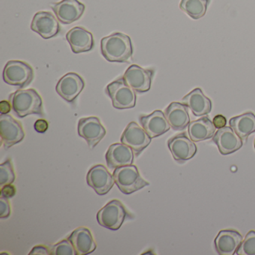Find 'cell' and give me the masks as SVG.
I'll use <instances>...</instances> for the list:
<instances>
[{"mask_svg":"<svg viewBox=\"0 0 255 255\" xmlns=\"http://www.w3.org/2000/svg\"><path fill=\"white\" fill-rule=\"evenodd\" d=\"M103 56L110 62H126L133 54L130 38L121 32L104 37L101 41Z\"/></svg>","mask_w":255,"mask_h":255,"instance_id":"cell-1","label":"cell"},{"mask_svg":"<svg viewBox=\"0 0 255 255\" xmlns=\"http://www.w3.org/2000/svg\"><path fill=\"white\" fill-rule=\"evenodd\" d=\"M13 111L19 118H24L30 115L44 116L42 98L33 89H20L10 95Z\"/></svg>","mask_w":255,"mask_h":255,"instance_id":"cell-2","label":"cell"},{"mask_svg":"<svg viewBox=\"0 0 255 255\" xmlns=\"http://www.w3.org/2000/svg\"><path fill=\"white\" fill-rule=\"evenodd\" d=\"M113 174L118 188L125 195L133 193L150 184L141 177L138 168L134 165L119 167Z\"/></svg>","mask_w":255,"mask_h":255,"instance_id":"cell-3","label":"cell"},{"mask_svg":"<svg viewBox=\"0 0 255 255\" xmlns=\"http://www.w3.org/2000/svg\"><path fill=\"white\" fill-rule=\"evenodd\" d=\"M128 218H132V216L119 200L110 201L97 214V220L99 225L112 231L119 230Z\"/></svg>","mask_w":255,"mask_h":255,"instance_id":"cell-4","label":"cell"},{"mask_svg":"<svg viewBox=\"0 0 255 255\" xmlns=\"http://www.w3.org/2000/svg\"><path fill=\"white\" fill-rule=\"evenodd\" d=\"M2 77L6 84L24 89L33 80L34 71L32 66L26 62L11 60L5 65Z\"/></svg>","mask_w":255,"mask_h":255,"instance_id":"cell-5","label":"cell"},{"mask_svg":"<svg viewBox=\"0 0 255 255\" xmlns=\"http://www.w3.org/2000/svg\"><path fill=\"white\" fill-rule=\"evenodd\" d=\"M106 93L112 100L114 108L117 110H128L135 107L136 94L125 83L123 77L109 84L106 88Z\"/></svg>","mask_w":255,"mask_h":255,"instance_id":"cell-6","label":"cell"},{"mask_svg":"<svg viewBox=\"0 0 255 255\" xmlns=\"http://www.w3.org/2000/svg\"><path fill=\"white\" fill-rule=\"evenodd\" d=\"M0 134L6 150L23 141L25 137L21 124L8 114L0 116Z\"/></svg>","mask_w":255,"mask_h":255,"instance_id":"cell-7","label":"cell"},{"mask_svg":"<svg viewBox=\"0 0 255 255\" xmlns=\"http://www.w3.org/2000/svg\"><path fill=\"white\" fill-rule=\"evenodd\" d=\"M77 130L79 135L87 141L88 145L92 149L99 144L107 133L101 121L97 117L80 119Z\"/></svg>","mask_w":255,"mask_h":255,"instance_id":"cell-8","label":"cell"},{"mask_svg":"<svg viewBox=\"0 0 255 255\" xmlns=\"http://www.w3.org/2000/svg\"><path fill=\"white\" fill-rule=\"evenodd\" d=\"M121 142L129 146L138 156L150 144L151 138L138 124L130 122L122 134Z\"/></svg>","mask_w":255,"mask_h":255,"instance_id":"cell-9","label":"cell"},{"mask_svg":"<svg viewBox=\"0 0 255 255\" xmlns=\"http://www.w3.org/2000/svg\"><path fill=\"white\" fill-rule=\"evenodd\" d=\"M55 15L62 24L68 25L81 18L86 6L78 0H62L51 5Z\"/></svg>","mask_w":255,"mask_h":255,"instance_id":"cell-10","label":"cell"},{"mask_svg":"<svg viewBox=\"0 0 255 255\" xmlns=\"http://www.w3.org/2000/svg\"><path fill=\"white\" fill-rule=\"evenodd\" d=\"M153 71L144 69L137 65H132L124 74L125 83L135 92L144 93L148 92L151 87Z\"/></svg>","mask_w":255,"mask_h":255,"instance_id":"cell-11","label":"cell"},{"mask_svg":"<svg viewBox=\"0 0 255 255\" xmlns=\"http://www.w3.org/2000/svg\"><path fill=\"white\" fill-rule=\"evenodd\" d=\"M31 29L44 39H50L59 35L61 28L57 17L51 12L39 11L32 19Z\"/></svg>","mask_w":255,"mask_h":255,"instance_id":"cell-12","label":"cell"},{"mask_svg":"<svg viewBox=\"0 0 255 255\" xmlns=\"http://www.w3.org/2000/svg\"><path fill=\"white\" fill-rule=\"evenodd\" d=\"M86 180L88 185L99 195H107L116 183L113 174L103 165L92 167L88 172Z\"/></svg>","mask_w":255,"mask_h":255,"instance_id":"cell-13","label":"cell"},{"mask_svg":"<svg viewBox=\"0 0 255 255\" xmlns=\"http://www.w3.org/2000/svg\"><path fill=\"white\" fill-rule=\"evenodd\" d=\"M84 88L83 79L76 73L71 72L65 74L59 80L56 85V90L61 98L67 102L73 104Z\"/></svg>","mask_w":255,"mask_h":255,"instance_id":"cell-14","label":"cell"},{"mask_svg":"<svg viewBox=\"0 0 255 255\" xmlns=\"http://www.w3.org/2000/svg\"><path fill=\"white\" fill-rule=\"evenodd\" d=\"M168 148L177 162H185L192 159L197 153V147L186 133H180L168 141Z\"/></svg>","mask_w":255,"mask_h":255,"instance_id":"cell-15","label":"cell"},{"mask_svg":"<svg viewBox=\"0 0 255 255\" xmlns=\"http://www.w3.org/2000/svg\"><path fill=\"white\" fill-rule=\"evenodd\" d=\"M213 141L222 155L231 154L243 147L242 138L234 132L231 127L218 129L213 137Z\"/></svg>","mask_w":255,"mask_h":255,"instance_id":"cell-16","label":"cell"},{"mask_svg":"<svg viewBox=\"0 0 255 255\" xmlns=\"http://www.w3.org/2000/svg\"><path fill=\"white\" fill-rule=\"evenodd\" d=\"M133 150L123 143H115L110 145L106 153V160L110 170L114 171L119 167L132 165Z\"/></svg>","mask_w":255,"mask_h":255,"instance_id":"cell-17","label":"cell"},{"mask_svg":"<svg viewBox=\"0 0 255 255\" xmlns=\"http://www.w3.org/2000/svg\"><path fill=\"white\" fill-rule=\"evenodd\" d=\"M139 122L151 138L163 135L171 128L165 113L161 110H156L148 116H140Z\"/></svg>","mask_w":255,"mask_h":255,"instance_id":"cell-18","label":"cell"},{"mask_svg":"<svg viewBox=\"0 0 255 255\" xmlns=\"http://www.w3.org/2000/svg\"><path fill=\"white\" fill-rule=\"evenodd\" d=\"M243 241V237L238 231L223 230L215 239V249L221 255H235Z\"/></svg>","mask_w":255,"mask_h":255,"instance_id":"cell-19","label":"cell"},{"mask_svg":"<svg viewBox=\"0 0 255 255\" xmlns=\"http://www.w3.org/2000/svg\"><path fill=\"white\" fill-rule=\"evenodd\" d=\"M66 39L74 53L91 51L95 46L93 35L80 26L73 28L67 33Z\"/></svg>","mask_w":255,"mask_h":255,"instance_id":"cell-20","label":"cell"},{"mask_svg":"<svg viewBox=\"0 0 255 255\" xmlns=\"http://www.w3.org/2000/svg\"><path fill=\"white\" fill-rule=\"evenodd\" d=\"M68 239L72 243L77 255H89L96 250V243L92 232L87 228L80 227L77 228Z\"/></svg>","mask_w":255,"mask_h":255,"instance_id":"cell-21","label":"cell"},{"mask_svg":"<svg viewBox=\"0 0 255 255\" xmlns=\"http://www.w3.org/2000/svg\"><path fill=\"white\" fill-rule=\"evenodd\" d=\"M182 102L193 113L194 116H207L212 110V102L204 95L201 89H195L182 99Z\"/></svg>","mask_w":255,"mask_h":255,"instance_id":"cell-22","label":"cell"},{"mask_svg":"<svg viewBox=\"0 0 255 255\" xmlns=\"http://www.w3.org/2000/svg\"><path fill=\"white\" fill-rule=\"evenodd\" d=\"M165 116L170 126L174 130H183L188 128L190 123L187 107L180 103H171L165 110Z\"/></svg>","mask_w":255,"mask_h":255,"instance_id":"cell-23","label":"cell"},{"mask_svg":"<svg viewBox=\"0 0 255 255\" xmlns=\"http://www.w3.org/2000/svg\"><path fill=\"white\" fill-rule=\"evenodd\" d=\"M216 129L213 122L208 117H203L189 123L188 133L192 141L198 142L213 138Z\"/></svg>","mask_w":255,"mask_h":255,"instance_id":"cell-24","label":"cell"},{"mask_svg":"<svg viewBox=\"0 0 255 255\" xmlns=\"http://www.w3.org/2000/svg\"><path fill=\"white\" fill-rule=\"evenodd\" d=\"M229 124L242 139H246L251 134L255 132V116L251 112L232 118Z\"/></svg>","mask_w":255,"mask_h":255,"instance_id":"cell-25","label":"cell"},{"mask_svg":"<svg viewBox=\"0 0 255 255\" xmlns=\"http://www.w3.org/2000/svg\"><path fill=\"white\" fill-rule=\"evenodd\" d=\"M210 0H181L180 8L194 20L205 15Z\"/></svg>","mask_w":255,"mask_h":255,"instance_id":"cell-26","label":"cell"},{"mask_svg":"<svg viewBox=\"0 0 255 255\" xmlns=\"http://www.w3.org/2000/svg\"><path fill=\"white\" fill-rule=\"evenodd\" d=\"M15 180V173L11 159H7L0 165V186L12 184Z\"/></svg>","mask_w":255,"mask_h":255,"instance_id":"cell-27","label":"cell"},{"mask_svg":"<svg viewBox=\"0 0 255 255\" xmlns=\"http://www.w3.org/2000/svg\"><path fill=\"white\" fill-rule=\"evenodd\" d=\"M235 255H255V231H250L242 242Z\"/></svg>","mask_w":255,"mask_h":255,"instance_id":"cell-28","label":"cell"},{"mask_svg":"<svg viewBox=\"0 0 255 255\" xmlns=\"http://www.w3.org/2000/svg\"><path fill=\"white\" fill-rule=\"evenodd\" d=\"M50 252L52 255H77L75 249L68 239L52 246Z\"/></svg>","mask_w":255,"mask_h":255,"instance_id":"cell-29","label":"cell"},{"mask_svg":"<svg viewBox=\"0 0 255 255\" xmlns=\"http://www.w3.org/2000/svg\"><path fill=\"white\" fill-rule=\"evenodd\" d=\"M11 215V206L8 198L1 196L0 198V218L6 219Z\"/></svg>","mask_w":255,"mask_h":255,"instance_id":"cell-30","label":"cell"},{"mask_svg":"<svg viewBox=\"0 0 255 255\" xmlns=\"http://www.w3.org/2000/svg\"><path fill=\"white\" fill-rule=\"evenodd\" d=\"M16 189L12 184H7L2 186L0 195L4 198H13L15 195Z\"/></svg>","mask_w":255,"mask_h":255,"instance_id":"cell-31","label":"cell"},{"mask_svg":"<svg viewBox=\"0 0 255 255\" xmlns=\"http://www.w3.org/2000/svg\"><path fill=\"white\" fill-rule=\"evenodd\" d=\"M34 128L36 132H39V133H44L48 129V122L45 119H38L35 122Z\"/></svg>","mask_w":255,"mask_h":255,"instance_id":"cell-32","label":"cell"},{"mask_svg":"<svg viewBox=\"0 0 255 255\" xmlns=\"http://www.w3.org/2000/svg\"><path fill=\"white\" fill-rule=\"evenodd\" d=\"M29 255H51L50 250H49L46 246H38L34 247L29 254Z\"/></svg>","mask_w":255,"mask_h":255,"instance_id":"cell-33","label":"cell"},{"mask_svg":"<svg viewBox=\"0 0 255 255\" xmlns=\"http://www.w3.org/2000/svg\"><path fill=\"white\" fill-rule=\"evenodd\" d=\"M213 123L218 129L225 128L227 124L226 118L222 115H217L213 119Z\"/></svg>","mask_w":255,"mask_h":255,"instance_id":"cell-34","label":"cell"},{"mask_svg":"<svg viewBox=\"0 0 255 255\" xmlns=\"http://www.w3.org/2000/svg\"><path fill=\"white\" fill-rule=\"evenodd\" d=\"M11 103L6 101H2L0 103V113L1 115L8 114L11 112Z\"/></svg>","mask_w":255,"mask_h":255,"instance_id":"cell-35","label":"cell"},{"mask_svg":"<svg viewBox=\"0 0 255 255\" xmlns=\"http://www.w3.org/2000/svg\"><path fill=\"white\" fill-rule=\"evenodd\" d=\"M254 146H255V141H254Z\"/></svg>","mask_w":255,"mask_h":255,"instance_id":"cell-36","label":"cell"}]
</instances>
